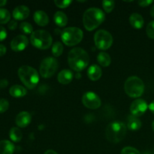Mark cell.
Returning <instances> with one entry per match:
<instances>
[{"label":"cell","mask_w":154,"mask_h":154,"mask_svg":"<svg viewBox=\"0 0 154 154\" xmlns=\"http://www.w3.org/2000/svg\"><path fill=\"white\" fill-rule=\"evenodd\" d=\"M8 29L11 30H14L15 29L17 26V23L15 20H11L8 23Z\"/></svg>","instance_id":"cell-35"},{"label":"cell","mask_w":154,"mask_h":154,"mask_svg":"<svg viewBox=\"0 0 154 154\" xmlns=\"http://www.w3.org/2000/svg\"><path fill=\"white\" fill-rule=\"evenodd\" d=\"M8 81L6 79L0 80V87L1 88H5L8 86Z\"/></svg>","instance_id":"cell-37"},{"label":"cell","mask_w":154,"mask_h":154,"mask_svg":"<svg viewBox=\"0 0 154 154\" xmlns=\"http://www.w3.org/2000/svg\"><path fill=\"white\" fill-rule=\"evenodd\" d=\"M97 60L99 64L103 67H108L111 64V57L105 52L99 53L97 57Z\"/></svg>","instance_id":"cell-23"},{"label":"cell","mask_w":154,"mask_h":154,"mask_svg":"<svg viewBox=\"0 0 154 154\" xmlns=\"http://www.w3.org/2000/svg\"><path fill=\"white\" fill-rule=\"evenodd\" d=\"M9 108L8 101L5 99H0V113L5 112Z\"/></svg>","instance_id":"cell-32"},{"label":"cell","mask_w":154,"mask_h":154,"mask_svg":"<svg viewBox=\"0 0 154 154\" xmlns=\"http://www.w3.org/2000/svg\"><path fill=\"white\" fill-rule=\"evenodd\" d=\"M34 20L41 26H45L49 23V17L44 11H37L34 13Z\"/></svg>","instance_id":"cell-15"},{"label":"cell","mask_w":154,"mask_h":154,"mask_svg":"<svg viewBox=\"0 0 154 154\" xmlns=\"http://www.w3.org/2000/svg\"><path fill=\"white\" fill-rule=\"evenodd\" d=\"M9 136L10 138L14 142H19L22 140L23 133L20 129L17 127H13L11 129L9 132Z\"/></svg>","instance_id":"cell-24"},{"label":"cell","mask_w":154,"mask_h":154,"mask_svg":"<svg viewBox=\"0 0 154 154\" xmlns=\"http://www.w3.org/2000/svg\"><path fill=\"white\" fill-rule=\"evenodd\" d=\"M52 41L51 34L44 29L35 30L30 37L31 44L38 49H48L52 45Z\"/></svg>","instance_id":"cell-6"},{"label":"cell","mask_w":154,"mask_h":154,"mask_svg":"<svg viewBox=\"0 0 154 154\" xmlns=\"http://www.w3.org/2000/svg\"><path fill=\"white\" fill-rule=\"evenodd\" d=\"M82 103L86 108L90 109H97L102 105L99 96L93 92H87L83 95Z\"/></svg>","instance_id":"cell-10"},{"label":"cell","mask_w":154,"mask_h":154,"mask_svg":"<svg viewBox=\"0 0 154 154\" xmlns=\"http://www.w3.org/2000/svg\"><path fill=\"white\" fill-rule=\"evenodd\" d=\"M102 71L97 65H92L87 71V75L91 81H98L102 77Z\"/></svg>","instance_id":"cell-17"},{"label":"cell","mask_w":154,"mask_h":154,"mask_svg":"<svg viewBox=\"0 0 154 154\" xmlns=\"http://www.w3.org/2000/svg\"><path fill=\"white\" fill-rule=\"evenodd\" d=\"M150 15H151L152 17L154 18V5L152 6L151 9H150Z\"/></svg>","instance_id":"cell-41"},{"label":"cell","mask_w":154,"mask_h":154,"mask_svg":"<svg viewBox=\"0 0 154 154\" xmlns=\"http://www.w3.org/2000/svg\"><path fill=\"white\" fill-rule=\"evenodd\" d=\"M152 129H153V132H154V120H153V123H152Z\"/></svg>","instance_id":"cell-42"},{"label":"cell","mask_w":154,"mask_h":154,"mask_svg":"<svg viewBox=\"0 0 154 154\" xmlns=\"http://www.w3.org/2000/svg\"><path fill=\"white\" fill-rule=\"evenodd\" d=\"M126 126L123 122L114 121L108 124L105 130L106 138L110 142L118 143L126 135Z\"/></svg>","instance_id":"cell-3"},{"label":"cell","mask_w":154,"mask_h":154,"mask_svg":"<svg viewBox=\"0 0 154 154\" xmlns=\"http://www.w3.org/2000/svg\"><path fill=\"white\" fill-rule=\"evenodd\" d=\"M84 33L78 27H68L63 30L61 38L63 43L67 46H75L82 41Z\"/></svg>","instance_id":"cell-7"},{"label":"cell","mask_w":154,"mask_h":154,"mask_svg":"<svg viewBox=\"0 0 154 154\" xmlns=\"http://www.w3.org/2000/svg\"><path fill=\"white\" fill-rule=\"evenodd\" d=\"M20 29L26 34H31L33 32V27L29 23L23 22L20 25Z\"/></svg>","instance_id":"cell-27"},{"label":"cell","mask_w":154,"mask_h":154,"mask_svg":"<svg viewBox=\"0 0 154 154\" xmlns=\"http://www.w3.org/2000/svg\"><path fill=\"white\" fill-rule=\"evenodd\" d=\"M32 116L29 113L26 111H22L19 113L16 117L15 123L17 125V126L20 128H25L31 123Z\"/></svg>","instance_id":"cell-14"},{"label":"cell","mask_w":154,"mask_h":154,"mask_svg":"<svg viewBox=\"0 0 154 154\" xmlns=\"http://www.w3.org/2000/svg\"><path fill=\"white\" fill-rule=\"evenodd\" d=\"M14 152V145L8 140L0 141V154H13Z\"/></svg>","instance_id":"cell-20"},{"label":"cell","mask_w":154,"mask_h":154,"mask_svg":"<svg viewBox=\"0 0 154 154\" xmlns=\"http://www.w3.org/2000/svg\"><path fill=\"white\" fill-rule=\"evenodd\" d=\"M129 23L135 29H141L144 26V20L143 17L138 13H134L129 17Z\"/></svg>","instance_id":"cell-18"},{"label":"cell","mask_w":154,"mask_h":154,"mask_svg":"<svg viewBox=\"0 0 154 154\" xmlns=\"http://www.w3.org/2000/svg\"><path fill=\"white\" fill-rule=\"evenodd\" d=\"M63 46L61 42H56L52 46V54L54 57H60L63 54Z\"/></svg>","instance_id":"cell-25"},{"label":"cell","mask_w":154,"mask_h":154,"mask_svg":"<svg viewBox=\"0 0 154 154\" xmlns=\"http://www.w3.org/2000/svg\"><path fill=\"white\" fill-rule=\"evenodd\" d=\"M143 154H153V153H152L151 152H145V153H144Z\"/></svg>","instance_id":"cell-43"},{"label":"cell","mask_w":154,"mask_h":154,"mask_svg":"<svg viewBox=\"0 0 154 154\" xmlns=\"http://www.w3.org/2000/svg\"><path fill=\"white\" fill-rule=\"evenodd\" d=\"M11 18V14L7 9L0 8V24H5L8 23Z\"/></svg>","instance_id":"cell-26"},{"label":"cell","mask_w":154,"mask_h":154,"mask_svg":"<svg viewBox=\"0 0 154 154\" xmlns=\"http://www.w3.org/2000/svg\"><path fill=\"white\" fill-rule=\"evenodd\" d=\"M121 154H141L137 149L132 147H126L121 150Z\"/></svg>","instance_id":"cell-31"},{"label":"cell","mask_w":154,"mask_h":154,"mask_svg":"<svg viewBox=\"0 0 154 154\" xmlns=\"http://www.w3.org/2000/svg\"><path fill=\"white\" fill-rule=\"evenodd\" d=\"M18 76L23 84L29 89L36 87L39 81V75L37 71L29 66H23L18 69Z\"/></svg>","instance_id":"cell-4"},{"label":"cell","mask_w":154,"mask_h":154,"mask_svg":"<svg viewBox=\"0 0 154 154\" xmlns=\"http://www.w3.org/2000/svg\"><path fill=\"white\" fill-rule=\"evenodd\" d=\"M6 51H7L6 47L3 45H0V57L4 56L6 54Z\"/></svg>","instance_id":"cell-36"},{"label":"cell","mask_w":154,"mask_h":154,"mask_svg":"<svg viewBox=\"0 0 154 154\" xmlns=\"http://www.w3.org/2000/svg\"><path fill=\"white\" fill-rule=\"evenodd\" d=\"M9 93L11 96L14 98H21L26 95L27 90L23 86L14 85L9 90Z\"/></svg>","instance_id":"cell-19"},{"label":"cell","mask_w":154,"mask_h":154,"mask_svg":"<svg viewBox=\"0 0 154 154\" xmlns=\"http://www.w3.org/2000/svg\"><path fill=\"white\" fill-rule=\"evenodd\" d=\"M54 20L55 23L58 26L63 27L66 26L68 23V18L66 14L63 11H57L54 14Z\"/></svg>","instance_id":"cell-22"},{"label":"cell","mask_w":154,"mask_h":154,"mask_svg":"<svg viewBox=\"0 0 154 154\" xmlns=\"http://www.w3.org/2000/svg\"><path fill=\"white\" fill-rule=\"evenodd\" d=\"M94 42L96 48L105 51L111 47L113 44V37L111 33L106 30H98L94 35Z\"/></svg>","instance_id":"cell-9"},{"label":"cell","mask_w":154,"mask_h":154,"mask_svg":"<svg viewBox=\"0 0 154 154\" xmlns=\"http://www.w3.org/2000/svg\"><path fill=\"white\" fill-rule=\"evenodd\" d=\"M30 11L27 6L26 5H19L17 6L13 11V17L17 20H23L26 19L29 16Z\"/></svg>","instance_id":"cell-13"},{"label":"cell","mask_w":154,"mask_h":154,"mask_svg":"<svg viewBox=\"0 0 154 154\" xmlns=\"http://www.w3.org/2000/svg\"><path fill=\"white\" fill-rule=\"evenodd\" d=\"M59 67V63L54 57H47L42 62L39 69L40 75L45 78H49L55 74Z\"/></svg>","instance_id":"cell-8"},{"label":"cell","mask_w":154,"mask_h":154,"mask_svg":"<svg viewBox=\"0 0 154 154\" xmlns=\"http://www.w3.org/2000/svg\"><path fill=\"white\" fill-rule=\"evenodd\" d=\"M146 32L150 38L154 39V20L149 23L147 26Z\"/></svg>","instance_id":"cell-29"},{"label":"cell","mask_w":154,"mask_h":154,"mask_svg":"<svg viewBox=\"0 0 154 154\" xmlns=\"http://www.w3.org/2000/svg\"><path fill=\"white\" fill-rule=\"evenodd\" d=\"M148 108H149V109H150V111H151L153 114H154V100L150 104V105H149Z\"/></svg>","instance_id":"cell-38"},{"label":"cell","mask_w":154,"mask_h":154,"mask_svg":"<svg viewBox=\"0 0 154 154\" xmlns=\"http://www.w3.org/2000/svg\"><path fill=\"white\" fill-rule=\"evenodd\" d=\"M105 13L98 8H90L86 10L83 15V23L85 29L93 31L105 20Z\"/></svg>","instance_id":"cell-2"},{"label":"cell","mask_w":154,"mask_h":154,"mask_svg":"<svg viewBox=\"0 0 154 154\" xmlns=\"http://www.w3.org/2000/svg\"><path fill=\"white\" fill-rule=\"evenodd\" d=\"M6 4H7V1H5V0H0V7L5 5Z\"/></svg>","instance_id":"cell-40"},{"label":"cell","mask_w":154,"mask_h":154,"mask_svg":"<svg viewBox=\"0 0 154 154\" xmlns=\"http://www.w3.org/2000/svg\"><path fill=\"white\" fill-rule=\"evenodd\" d=\"M90 57L87 51L81 48H75L71 50L68 55L69 66L77 72L84 70L88 66Z\"/></svg>","instance_id":"cell-1"},{"label":"cell","mask_w":154,"mask_h":154,"mask_svg":"<svg viewBox=\"0 0 154 154\" xmlns=\"http://www.w3.org/2000/svg\"><path fill=\"white\" fill-rule=\"evenodd\" d=\"M29 45V40L26 36L19 35L14 38L13 40L11 42V48L14 51L19 52L22 51L26 48Z\"/></svg>","instance_id":"cell-12"},{"label":"cell","mask_w":154,"mask_h":154,"mask_svg":"<svg viewBox=\"0 0 154 154\" xmlns=\"http://www.w3.org/2000/svg\"><path fill=\"white\" fill-rule=\"evenodd\" d=\"M73 77L74 75L72 71L69 70V69H64L58 74L57 80L60 84L66 85V84H69V83L72 82Z\"/></svg>","instance_id":"cell-16"},{"label":"cell","mask_w":154,"mask_h":154,"mask_svg":"<svg viewBox=\"0 0 154 154\" xmlns=\"http://www.w3.org/2000/svg\"><path fill=\"white\" fill-rule=\"evenodd\" d=\"M141 121L139 120V118L131 114L128 117V121H127V126L130 130L132 131H136L138 129H141Z\"/></svg>","instance_id":"cell-21"},{"label":"cell","mask_w":154,"mask_h":154,"mask_svg":"<svg viewBox=\"0 0 154 154\" xmlns=\"http://www.w3.org/2000/svg\"><path fill=\"white\" fill-rule=\"evenodd\" d=\"M72 1H71V0H64V1L55 0L54 1V4L58 8H65L69 7L70 4H72Z\"/></svg>","instance_id":"cell-30"},{"label":"cell","mask_w":154,"mask_h":154,"mask_svg":"<svg viewBox=\"0 0 154 154\" xmlns=\"http://www.w3.org/2000/svg\"><path fill=\"white\" fill-rule=\"evenodd\" d=\"M153 2V0H141V1L138 2V4L141 7H147V6L150 5L152 4Z\"/></svg>","instance_id":"cell-34"},{"label":"cell","mask_w":154,"mask_h":154,"mask_svg":"<svg viewBox=\"0 0 154 154\" xmlns=\"http://www.w3.org/2000/svg\"><path fill=\"white\" fill-rule=\"evenodd\" d=\"M45 154H58V153H57V152L54 151V150H47L46 152H45Z\"/></svg>","instance_id":"cell-39"},{"label":"cell","mask_w":154,"mask_h":154,"mask_svg":"<svg viewBox=\"0 0 154 154\" xmlns=\"http://www.w3.org/2000/svg\"><path fill=\"white\" fill-rule=\"evenodd\" d=\"M148 105L147 102L142 99H138L134 101L130 106V111L132 115L135 117H140L147 111Z\"/></svg>","instance_id":"cell-11"},{"label":"cell","mask_w":154,"mask_h":154,"mask_svg":"<svg viewBox=\"0 0 154 154\" xmlns=\"http://www.w3.org/2000/svg\"><path fill=\"white\" fill-rule=\"evenodd\" d=\"M7 37V31L3 26H0V42L5 40Z\"/></svg>","instance_id":"cell-33"},{"label":"cell","mask_w":154,"mask_h":154,"mask_svg":"<svg viewBox=\"0 0 154 154\" xmlns=\"http://www.w3.org/2000/svg\"><path fill=\"white\" fill-rule=\"evenodd\" d=\"M124 90L129 97L138 98L144 93V84L138 77L131 76L125 82Z\"/></svg>","instance_id":"cell-5"},{"label":"cell","mask_w":154,"mask_h":154,"mask_svg":"<svg viewBox=\"0 0 154 154\" xmlns=\"http://www.w3.org/2000/svg\"><path fill=\"white\" fill-rule=\"evenodd\" d=\"M114 5H115L114 1H107V0L102 1V7L107 13H111L114 9Z\"/></svg>","instance_id":"cell-28"}]
</instances>
